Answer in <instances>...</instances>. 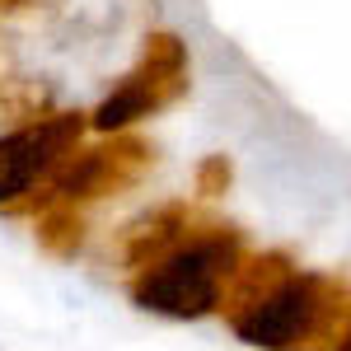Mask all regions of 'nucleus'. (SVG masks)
<instances>
[{
	"label": "nucleus",
	"mask_w": 351,
	"mask_h": 351,
	"mask_svg": "<svg viewBox=\"0 0 351 351\" xmlns=\"http://www.w3.org/2000/svg\"><path fill=\"white\" fill-rule=\"evenodd\" d=\"M183 94H188V47H183V38L178 33H150L145 52H141V71H132L89 112V127L104 136H117L141 117L169 108Z\"/></svg>",
	"instance_id": "nucleus-3"
},
{
	"label": "nucleus",
	"mask_w": 351,
	"mask_h": 351,
	"mask_svg": "<svg viewBox=\"0 0 351 351\" xmlns=\"http://www.w3.org/2000/svg\"><path fill=\"white\" fill-rule=\"evenodd\" d=\"M84 112H52L19 132L0 136V202H24L38 178H52L61 164L80 150Z\"/></svg>",
	"instance_id": "nucleus-5"
},
{
	"label": "nucleus",
	"mask_w": 351,
	"mask_h": 351,
	"mask_svg": "<svg viewBox=\"0 0 351 351\" xmlns=\"http://www.w3.org/2000/svg\"><path fill=\"white\" fill-rule=\"evenodd\" d=\"M150 164H155V150H150L145 141H136V136H112L108 145L75 150V155L47 178V188L38 192V197L14 202V211L80 206V202H94V197H108V192H117V188H132Z\"/></svg>",
	"instance_id": "nucleus-4"
},
{
	"label": "nucleus",
	"mask_w": 351,
	"mask_h": 351,
	"mask_svg": "<svg viewBox=\"0 0 351 351\" xmlns=\"http://www.w3.org/2000/svg\"><path fill=\"white\" fill-rule=\"evenodd\" d=\"M342 286L332 276L291 267L286 253L243 258L225 291L230 332L263 351H309L328 342L342 319Z\"/></svg>",
	"instance_id": "nucleus-1"
},
{
	"label": "nucleus",
	"mask_w": 351,
	"mask_h": 351,
	"mask_svg": "<svg viewBox=\"0 0 351 351\" xmlns=\"http://www.w3.org/2000/svg\"><path fill=\"white\" fill-rule=\"evenodd\" d=\"M332 351H351V324H347V332L337 337V347H332Z\"/></svg>",
	"instance_id": "nucleus-10"
},
{
	"label": "nucleus",
	"mask_w": 351,
	"mask_h": 351,
	"mask_svg": "<svg viewBox=\"0 0 351 351\" xmlns=\"http://www.w3.org/2000/svg\"><path fill=\"white\" fill-rule=\"evenodd\" d=\"M33 108H43V94H33V89H0V112H14V117H33L38 122Z\"/></svg>",
	"instance_id": "nucleus-9"
},
{
	"label": "nucleus",
	"mask_w": 351,
	"mask_h": 351,
	"mask_svg": "<svg viewBox=\"0 0 351 351\" xmlns=\"http://www.w3.org/2000/svg\"><path fill=\"white\" fill-rule=\"evenodd\" d=\"M38 243L47 253H56V258H71L84 243V216L75 206H47L38 216Z\"/></svg>",
	"instance_id": "nucleus-7"
},
{
	"label": "nucleus",
	"mask_w": 351,
	"mask_h": 351,
	"mask_svg": "<svg viewBox=\"0 0 351 351\" xmlns=\"http://www.w3.org/2000/svg\"><path fill=\"white\" fill-rule=\"evenodd\" d=\"M188 239V206L183 202H169L160 211H150V216H141L136 225H127V234H122V258H127V267H150V263H160L169 248H178V243Z\"/></svg>",
	"instance_id": "nucleus-6"
},
{
	"label": "nucleus",
	"mask_w": 351,
	"mask_h": 351,
	"mask_svg": "<svg viewBox=\"0 0 351 351\" xmlns=\"http://www.w3.org/2000/svg\"><path fill=\"white\" fill-rule=\"evenodd\" d=\"M225 188H230V160L225 155H211V160L197 164V192L202 197H220Z\"/></svg>",
	"instance_id": "nucleus-8"
},
{
	"label": "nucleus",
	"mask_w": 351,
	"mask_h": 351,
	"mask_svg": "<svg viewBox=\"0 0 351 351\" xmlns=\"http://www.w3.org/2000/svg\"><path fill=\"white\" fill-rule=\"evenodd\" d=\"M243 267V239L230 225H206L178 248H169L160 263L132 276V300L150 314L169 319H202L225 304L230 281Z\"/></svg>",
	"instance_id": "nucleus-2"
}]
</instances>
